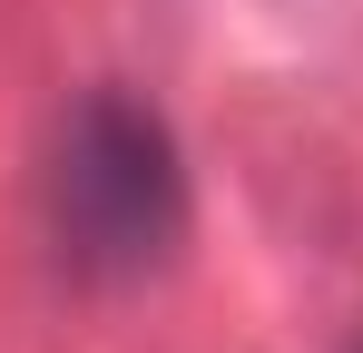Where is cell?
<instances>
[{
  "label": "cell",
  "mask_w": 363,
  "mask_h": 353,
  "mask_svg": "<svg viewBox=\"0 0 363 353\" xmlns=\"http://www.w3.org/2000/svg\"><path fill=\"white\" fill-rule=\"evenodd\" d=\"M50 235H60L69 275H89V285H138L177 255L186 167L147 99H128V89L69 99L60 157H50Z\"/></svg>",
  "instance_id": "obj_1"
},
{
  "label": "cell",
  "mask_w": 363,
  "mask_h": 353,
  "mask_svg": "<svg viewBox=\"0 0 363 353\" xmlns=\"http://www.w3.org/2000/svg\"><path fill=\"white\" fill-rule=\"evenodd\" d=\"M354 353H363V344H354Z\"/></svg>",
  "instance_id": "obj_2"
}]
</instances>
